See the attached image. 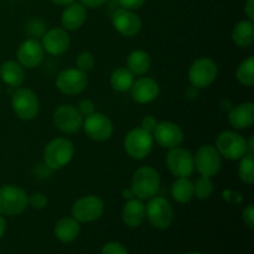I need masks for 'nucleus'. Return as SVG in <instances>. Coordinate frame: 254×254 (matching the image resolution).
<instances>
[{"mask_svg": "<svg viewBox=\"0 0 254 254\" xmlns=\"http://www.w3.org/2000/svg\"><path fill=\"white\" fill-rule=\"evenodd\" d=\"M130 190L140 200H149L158 195L160 190V176L151 166H140L133 174Z\"/></svg>", "mask_w": 254, "mask_h": 254, "instance_id": "f257e3e1", "label": "nucleus"}, {"mask_svg": "<svg viewBox=\"0 0 254 254\" xmlns=\"http://www.w3.org/2000/svg\"><path fill=\"white\" fill-rule=\"evenodd\" d=\"M73 155V143L66 138H56L45 146V165L51 170H60L71 163Z\"/></svg>", "mask_w": 254, "mask_h": 254, "instance_id": "f03ea898", "label": "nucleus"}, {"mask_svg": "<svg viewBox=\"0 0 254 254\" xmlns=\"http://www.w3.org/2000/svg\"><path fill=\"white\" fill-rule=\"evenodd\" d=\"M27 193L16 185H4L0 188V215H21L27 207Z\"/></svg>", "mask_w": 254, "mask_h": 254, "instance_id": "7ed1b4c3", "label": "nucleus"}, {"mask_svg": "<svg viewBox=\"0 0 254 254\" xmlns=\"http://www.w3.org/2000/svg\"><path fill=\"white\" fill-rule=\"evenodd\" d=\"M153 134L141 127L133 128L124 138V149L134 160H143L153 150Z\"/></svg>", "mask_w": 254, "mask_h": 254, "instance_id": "20e7f679", "label": "nucleus"}, {"mask_svg": "<svg viewBox=\"0 0 254 254\" xmlns=\"http://www.w3.org/2000/svg\"><path fill=\"white\" fill-rule=\"evenodd\" d=\"M218 154L227 160H240L248 151L247 140L233 130H225L216 139Z\"/></svg>", "mask_w": 254, "mask_h": 254, "instance_id": "39448f33", "label": "nucleus"}, {"mask_svg": "<svg viewBox=\"0 0 254 254\" xmlns=\"http://www.w3.org/2000/svg\"><path fill=\"white\" fill-rule=\"evenodd\" d=\"M145 217L156 230H166L173 223V207L166 198L154 196L149 198L148 205L145 206Z\"/></svg>", "mask_w": 254, "mask_h": 254, "instance_id": "423d86ee", "label": "nucleus"}, {"mask_svg": "<svg viewBox=\"0 0 254 254\" xmlns=\"http://www.w3.org/2000/svg\"><path fill=\"white\" fill-rule=\"evenodd\" d=\"M11 107L16 117L22 121H32L40 111L39 98L36 93L29 88H17L12 93Z\"/></svg>", "mask_w": 254, "mask_h": 254, "instance_id": "0eeeda50", "label": "nucleus"}, {"mask_svg": "<svg viewBox=\"0 0 254 254\" xmlns=\"http://www.w3.org/2000/svg\"><path fill=\"white\" fill-rule=\"evenodd\" d=\"M72 217L79 223H91L99 220L104 212V202L96 195L78 198L72 206Z\"/></svg>", "mask_w": 254, "mask_h": 254, "instance_id": "6e6552de", "label": "nucleus"}, {"mask_svg": "<svg viewBox=\"0 0 254 254\" xmlns=\"http://www.w3.org/2000/svg\"><path fill=\"white\" fill-rule=\"evenodd\" d=\"M218 74V67L213 60L201 57L193 61L189 69V81L198 89L207 88L215 82Z\"/></svg>", "mask_w": 254, "mask_h": 254, "instance_id": "1a4fd4ad", "label": "nucleus"}, {"mask_svg": "<svg viewBox=\"0 0 254 254\" xmlns=\"http://www.w3.org/2000/svg\"><path fill=\"white\" fill-rule=\"evenodd\" d=\"M193 161H195L196 170L200 173V175L208 176V178L217 175L222 165L221 155L218 154L217 149L210 144H205L198 148L196 155L193 156Z\"/></svg>", "mask_w": 254, "mask_h": 254, "instance_id": "9d476101", "label": "nucleus"}, {"mask_svg": "<svg viewBox=\"0 0 254 254\" xmlns=\"http://www.w3.org/2000/svg\"><path fill=\"white\" fill-rule=\"evenodd\" d=\"M54 124L64 134L77 133L83 126V116L76 107L71 104H62L54 112Z\"/></svg>", "mask_w": 254, "mask_h": 254, "instance_id": "9b49d317", "label": "nucleus"}, {"mask_svg": "<svg viewBox=\"0 0 254 254\" xmlns=\"http://www.w3.org/2000/svg\"><path fill=\"white\" fill-rule=\"evenodd\" d=\"M88 86V77L86 72L78 68H67L62 71L56 78V87L66 96H76L82 93Z\"/></svg>", "mask_w": 254, "mask_h": 254, "instance_id": "f8f14e48", "label": "nucleus"}, {"mask_svg": "<svg viewBox=\"0 0 254 254\" xmlns=\"http://www.w3.org/2000/svg\"><path fill=\"white\" fill-rule=\"evenodd\" d=\"M166 165L169 170L176 178H189L192 175L195 170V161L193 155L184 148L169 149L166 155Z\"/></svg>", "mask_w": 254, "mask_h": 254, "instance_id": "ddd939ff", "label": "nucleus"}, {"mask_svg": "<svg viewBox=\"0 0 254 254\" xmlns=\"http://www.w3.org/2000/svg\"><path fill=\"white\" fill-rule=\"evenodd\" d=\"M82 128L87 136L94 141L108 140L113 135L114 131V127L111 119L104 114L97 113V112L86 117Z\"/></svg>", "mask_w": 254, "mask_h": 254, "instance_id": "4468645a", "label": "nucleus"}, {"mask_svg": "<svg viewBox=\"0 0 254 254\" xmlns=\"http://www.w3.org/2000/svg\"><path fill=\"white\" fill-rule=\"evenodd\" d=\"M111 17L113 27L123 36L134 37L140 32L141 19L134 12V10L119 7L112 14Z\"/></svg>", "mask_w": 254, "mask_h": 254, "instance_id": "2eb2a0df", "label": "nucleus"}, {"mask_svg": "<svg viewBox=\"0 0 254 254\" xmlns=\"http://www.w3.org/2000/svg\"><path fill=\"white\" fill-rule=\"evenodd\" d=\"M153 138L161 148L174 149L184 141V131L173 122H160L153 130Z\"/></svg>", "mask_w": 254, "mask_h": 254, "instance_id": "dca6fc26", "label": "nucleus"}, {"mask_svg": "<svg viewBox=\"0 0 254 254\" xmlns=\"http://www.w3.org/2000/svg\"><path fill=\"white\" fill-rule=\"evenodd\" d=\"M45 56V51L42 45L37 40L29 39L22 42L16 52L17 62L24 68L32 69L36 68L42 62Z\"/></svg>", "mask_w": 254, "mask_h": 254, "instance_id": "f3484780", "label": "nucleus"}, {"mask_svg": "<svg viewBox=\"0 0 254 254\" xmlns=\"http://www.w3.org/2000/svg\"><path fill=\"white\" fill-rule=\"evenodd\" d=\"M41 45L44 51H46L47 54L52 56H60L64 54L71 45L68 31H66L64 27H54L45 32Z\"/></svg>", "mask_w": 254, "mask_h": 254, "instance_id": "a211bd4d", "label": "nucleus"}, {"mask_svg": "<svg viewBox=\"0 0 254 254\" xmlns=\"http://www.w3.org/2000/svg\"><path fill=\"white\" fill-rule=\"evenodd\" d=\"M130 93L134 101L140 104H146L158 98L160 93V87L158 82L151 77H140L134 81Z\"/></svg>", "mask_w": 254, "mask_h": 254, "instance_id": "6ab92c4d", "label": "nucleus"}, {"mask_svg": "<svg viewBox=\"0 0 254 254\" xmlns=\"http://www.w3.org/2000/svg\"><path fill=\"white\" fill-rule=\"evenodd\" d=\"M228 122L235 129H247L254 123V104L245 102L232 107L228 112Z\"/></svg>", "mask_w": 254, "mask_h": 254, "instance_id": "aec40b11", "label": "nucleus"}, {"mask_svg": "<svg viewBox=\"0 0 254 254\" xmlns=\"http://www.w3.org/2000/svg\"><path fill=\"white\" fill-rule=\"evenodd\" d=\"M86 7L81 2H72L67 5L61 15V24L66 31H74L83 26L86 22Z\"/></svg>", "mask_w": 254, "mask_h": 254, "instance_id": "412c9836", "label": "nucleus"}, {"mask_svg": "<svg viewBox=\"0 0 254 254\" xmlns=\"http://www.w3.org/2000/svg\"><path fill=\"white\" fill-rule=\"evenodd\" d=\"M124 225L130 228H136L145 220V205L140 198H129L122 212Z\"/></svg>", "mask_w": 254, "mask_h": 254, "instance_id": "4be33fe9", "label": "nucleus"}, {"mask_svg": "<svg viewBox=\"0 0 254 254\" xmlns=\"http://www.w3.org/2000/svg\"><path fill=\"white\" fill-rule=\"evenodd\" d=\"M0 77L9 87L17 88L25 81V69L19 62L7 60L0 66Z\"/></svg>", "mask_w": 254, "mask_h": 254, "instance_id": "5701e85b", "label": "nucleus"}, {"mask_svg": "<svg viewBox=\"0 0 254 254\" xmlns=\"http://www.w3.org/2000/svg\"><path fill=\"white\" fill-rule=\"evenodd\" d=\"M55 236L62 243H72L81 232L78 221L73 217H64L55 225Z\"/></svg>", "mask_w": 254, "mask_h": 254, "instance_id": "b1692460", "label": "nucleus"}, {"mask_svg": "<svg viewBox=\"0 0 254 254\" xmlns=\"http://www.w3.org/2000/svg\"><path fill=\"white\" fill-rule=\"evenodd\" d=\"M151 57L148 52L143 50H135L127 57V68L133 74H145L150 69Z\"/></svg>", "mask_w": 254, "mask_h": 254, "instance_id": "393cba45", "label": "nucleus"}, {"mask_svg": "<svg viewBox=\"0 0 254 254\" xmlns=\"http://www.w3.org/2000/svg\"><path fill=\"white\" fill-rule=\"evenodd\" d=\"M232 41L238 47H250L254 41V24L252 20H242L232 30Z\"/></svg>", "mask_w": 254, "mask_h": 254, "instance_id": "a878e982", "label": "nucleus"}, {"mask_svg": "<svg viewBox=\"0 0 254 254\" xmlns=\"http://www.w3.org/2000/svg\"><path fill=\"white\" fill-rule=\"evenodd\" d=\"M134 81H135L134 74L127 67H119V68L114 69L111 74L112 88L121 93L130 91Z\"/></svg>", "mask_w": 254, "mask_h": 254, "instance_id": "bb28decb", "label": "nucleus"}, {"mask_svg": "<svg viewBox=\"0 0 254 254\" xmlns=\"http://www.w3.org/2000/svg\"><path fill=\"white\" fill-rule=\"evenodd\" d=\"M171 195L179 203H186L195 196L193 183L189 178H178L171 188Z\"/></svg>", "mask_w": 254, "mask_h": 254, "instance_id": "cd10ccee", "label": "nucleus"}, {"mask_svg": "<svg viewBox=\"0 0 254 254\" xmlns=\"http://www.w3.org/2000/svg\"><path fill=\"white\" fill-rule=\"evenodd\" d=\"M238 82L246 87H252L254 84V57L250 56L241 62L236 72Z\"/></svg>", "mask_w": 254, "mask_h": 254, "instance_id": "c85d7f7f", "label": "nucleus"}, {"mask_svg": "<svg viewBox=\"0 0 254 254\" xmlns=\"http://www.w3.org/2000/svg\"><path fill=\"white\" fill-rule=\"evenodd\" d=\"M238 176L241 180L247 185H252L254 181V160L253 154L247 153L243 158L240 159L238 165Z\"/></svg>", "mask_w": 254, "mask_h": 254, "instance_id": "c756f323", "label": "nucleus"}, {"mask_svg": "<svg viewBox=\"0 0 254 254\" xmlns=\"http://www.w3.org/2000/svg\"><path fill=\"white\" fill-rule=\"evenodd\" d=\"M193 190H195V196L200 200H206L210 197L213 192V183L208 176H200L193 184Z\"/></svg>", "mask_w": 254, "mask_h": 254, "instance_id": "7c9ffc66", "label": "nucleus"}, {"mask_svg": "<svg viewBox=\"0 0 254 254\" xmlns=\"http://www.w3.org/2000/svg\"><path fill=\"white\" fill-rule=\"evenodd\" d=\"M94 64H96V59H94L93 54H91V52L88 51L81 52V54L76 57L77 68L81 69V71L83 72L91 71L94 67Z\"/></svg>", "mask_w": 254, "mask_h": 254, "instance_id": "2f4dec72", "label": "nucleus"}, {"mask_svg": "<svg viewBox=\"0 0 254 254\" xmlns=\"http://www.w3.org/2000/svg\"><path fill=\"white\" fill-rule=\"evenodd\" d=\"M49 203L46 196L41 192H34L31 196H27V205L31 206L35 210H42Z\"/></svg>", "mask_w": 254, "mask_h": 254, "instance_id": "473e14b6", "label": "nucleus"}, {"mask_svg": "<svg viewBox=\"0 0 254 254\" xmlns=\"http://www.w3.org/2000/svg\"><path fill=\"white\" fill-rule=\"evenodd\" d=\"M27 32L31 35L32 37L44 36L45 34V24L40 19H34L29 22L27 25Z\"/></svg>", "mask_w": 254, "mask_h": 254, "instance_id": "72a5a7b5", "label": "nucleus"}, {"mask_svg": "<svg viewBox=\"0 0 254 254\" xmlns=\"http://www.w3.org/2000/svg\"><path fill=\"white\" fill-rule=\"evenodd\" d=\"M101 254H129L128 250L118 242H109L103 246Z\"/></svg>", "mask_w": 254, "mask_h": 254, "instance_id": "f704fd0d", "label": "nucleus"}, {"mask_svg": "<svg viewBox=\"0 0 254 254\" xmlns=\"http://www.w3.org/2000/svg\"><path fill=\"white\" fill-rule=\"evenodd\" d=\"M77 109H78L79 113H81L82 116H86V117L96 112L94 103L91 101V99H82V101L78 103V108Z\"/></svg>", "mask_w": 254, "mask_h": 254, "instance_id": "c9c22d12", "label": "nucleus"}, {"mask_svg": "<svg viewBox=\"0 0 254 254\" xmlns=\"http://www.w3.org/2000/svg\"><path fill=\"white\" fill-rule=\"evenodd\" d=\"M117 1L121 5V7H124V9L136 10L140 9L145 4L146 0H117Z\"/></svg>", "mask_w": 254, "mask_h": 254, "instance_id": "e433bc0d", "label": "nucleus"}, {"mask_svg": "<svg viewBox=\"0 0 254 254\" xmlns=\"http://www.w3.org/2000/svg\"><path fill=\"white\" fill-rule=\"evenodd\" d=\"M243 221H245L246 225L248 226V228L254 227V206L253 205H248L247 207L245 208L243 211Z\"/></svg>", "mask_w": 254, "mask_h": 254, "instance_id": "4c0bfd02", "label": "nucleus"}, {"mask_svg": "<svg viewBox=\"0 0 254 254\" xmlns=\"http://www.w3.org/2000/svg\"><path fill=\"white\" fill-rule=\"evenodd\" d=\"M156 124H158V121L155 119V117L153 116H145L143 119H141L140 127L145 130H148L149 133H153V130L155 129Z\"/></svg>", "mask_w": 254, "mask_h": 254, "instance_id": "58836bf2", "label": "nucleus"}, {"mask_svg": "<svg viewBox=\"0 0 254 254\" xmlns=\"http://www.w3.org/2000/svg\"><path fill=\"white\" fill-rule=\"evenodd\" d=\"M108 0H81V4L84 7H91V9H96V7L104 5Z\"/></svg>", "mask_w": 254, "mask_h": 254, "instance_id": "ea45409f", "label": "nucleus"}, {"mask_svg": "<svg viewBox=\"0 0 254 254\" xmlns=\"http://www.w3.org/2000/svg\"><path fill=\"white\" fill-rule=\"evenodd\" d=\"M246 15H247L248 20H254V0H247L245 6Z\"/></svg>", "mask_w": 254, "mask_h": 254, "instance_id": "a19ab883", "label": "nucleus"}, {"mask_svg": "<svg viewBox=\"0 0 254 254\" xmlns=\"http://www.w3.org/2000/svg\"><path fill=\"white\" fill-rule=\"evenodd\" d=\"M185 96L188 97L189 99H195L196 97L198 96V88H196L192 84H190V86L185 89Z\"/></svg>", "mask_w": 254, "mask_h": 254, "instance_id": "79ce46f5", "label": "nucleus"}, {"mask_svg": "<svg viewBox=\"0 0 254 254\" xmlns=\"http://www.w3.org/2000/svg\"><path fill=\"white\" fill-rule=\"evenodd\" d=\"M5 231H6V221H5V218L0 215V240H1V237L4 236Z\"/></svg>", "mask_w": 254, "mask_h": 254, "instance_id": "37998d69", "label": "nucleus"}, {"mask_svg": "<svg viewBox=\"0 0 254 254\" xmlns=\"http://www.w3.org/2000/svg\"><path fill=\"white\" fill-rule=\"evenodd\" d=\"M54 4L56 5H62V6H67V5L72 4V2L74 1V0H51Z\"/></svg>", "mask_w": 254, "mask_h": 254, "instance_id": "c03bdc74", "label": "nucleus"}, {"mask_svg": "<svg viewBox=\"0 0 254 254\" xmlns=\"http://www.w3.org/2000/svg\"><path fill=\"white\" fill-rule=\"evenodd\" d=\"M133 196H134V193L130 189H126V190L123 191V197L127 198V200H129V198H133Z\"/></svg>", "mask_w": 254, "mask_h": 254, "instance_id": "a18cd8bd", "label": "nucleus"}, {"mask_svg": "<svg viewBox=\"0 0 254 254\" xmlns=\"http://www.w3.org/2000/svg\"><path fill=\"white\" fill-rule=\"evenodd\" d=\"M254 138L253 136H251L250 138V140L247 141V146H248V151H250V153H252L253 154V151H254Z\"/></svg>", "mask_w": 254, "mask_h": 254, "instance_id": "49530a36", "label": "nucleus"}, {"mask_svg": "<svg viewBox=\"0 0 254 254\" xmlns=\"http://www.w3.org/2000/svg\"><path fill=\"white\" fill-rule=\"evenodd\" d=\"M186 254H202V253H200V252H189V253H186Z\"/></svg>", "mask_w": 254, "mask_h": 254, "instance_id": "de8ad7c7", "label": "nucleus"}]
</instances>
